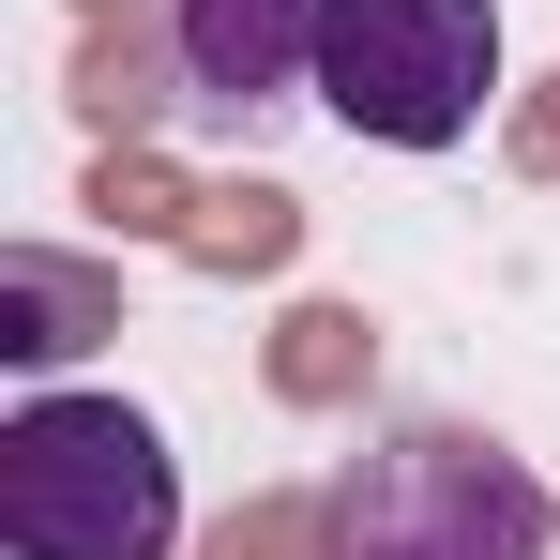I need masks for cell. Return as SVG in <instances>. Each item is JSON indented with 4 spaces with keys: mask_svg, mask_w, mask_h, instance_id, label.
I'll use <instances>...</instances> for the list:
<instances>
[{
    "mask_svg": "<svg viewBox=\"0 0 560 560\" xmlns=\"http://www.w3.org/2000/svg\"><path fill=\"white\" fill-rule=\"evenodd\" d=\"M167 61H183V92L212 121H243L273 92H318V0H183L167 15Z\"/></svg>",
    "mask_w": 560,
    "mask_h": 560,
    "instance_id": "4",
    "label": "cell"
},
{
    "mask_svg": "<svg viewBox=\"0 0 560 560\" xmlns=\"http://www.w3.org/2000/svg\"><path fill=\"white\" fill-rule=\"evenodd\" d=\"M546 530H560V500L485 424H378L318 500L334 560H546Z\"/></svg>",
    "mask_w": 560,
    "mask_h": 560,
    "instance_id": "2",
    "label": "cell"
},
{
    "mask_svg": "<svg viewBox=\"0 0 560 560\" xmlns=\"http://www.w3.org/2000/svg\"><path fill=\"white\" fill-rule=\"evenodd\" d=\"M0 546L15 560H167L183 546V455L121 394H31L0 424Z\"/></svg>",
    "mask_w": 560,
    "mask_h": 560,
    "instance_id": "1",
    "label": "cell"
},
{
    "mask_svg": "<svg viewBox=\"0 0 560 560\" xmlns=\"http://www.w3.org/2000/svg\"><path fill=\"white\" fill-rule=\"evenodd\" d=\"M500 92V0H318V106L378 152H455Z\"/></svg>",
    "mask_w": 560,
    "mask_h": 560,
    "instance_id": "3",
    "label": "cell"
}]
</instances>
